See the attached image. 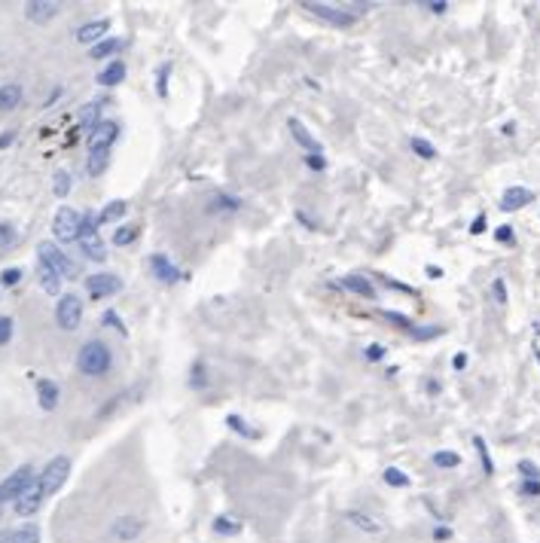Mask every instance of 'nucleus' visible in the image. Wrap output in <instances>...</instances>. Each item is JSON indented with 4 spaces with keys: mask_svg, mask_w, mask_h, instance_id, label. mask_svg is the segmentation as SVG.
Returning a JSON list of instances; mask_svg holds the SVG:
<instances>
[{
    "mask_svg": "<svg viewBox=\"0 0 540 543\" xmlns=\"http://www.w3.org/2000/svg\"><path fill=\"white\" fill-rule=\"evenodd\" d=\"M470 232H473V235H479V232H485V214H479V217H476V220H473V226H470Z\"/></svg>",
    "mask_w": 540,
    "mask_h": 543,
    "instance_id": "864d4df0",
    "label": "nucleus"
},
{
    "mask_svg": "<svg viewBox=\"0 0 540 543\" xmlns=\"http://www.w3.org/2000/svg\"><path fill=\"white\" fill-rule=\"evenodd\" d=\"M86 290H89V297L92 299H104V297H113V293L123 290V281L116 278V275H92V278H86Z\"/></svg>",
    "mask_w": 540,
    "mask_h": 543,
    "instance_id": "1a4fd4ad",
    "label": "nucleus"
},
{
    "mask_svg": "<svg viewBox=\"0 0 540 543\" xmlns=\"http://www.w3.org/2000/svg\"><path fill=\"white\" fill-rule=\"evenodd\" d=\"M119 49H123V40H101L92 46L89 58H107V55H116Z\"/></svg>",
    "mask_w": 540,
    "mask_h": 543,
    "instance_id": "393cba45",
    "label": "nucleus"
},
{
    "mask_svg": "<svg viewBox=\"0 0 540 543\" xmlns=\"http://www.w3.org/2000/svg\"><path fill=\"white\" fill-rule=\"evenodd\" d=\"M125 211H128V205L125 201H110V205L101 211L98 214V220L101 223H113V220H119V217H125Z\"/></svg>",
    "mask_w": 540,
    "mask_h": 543,
    "instance_id": "a878e982",
    "label": "nucleus"
},
{
    "mask_svg": "<svg viewBox=\"0 0 540 543\" xmlns=\"http://www.w3.org/2000/svg\"><path fill=\"white\" fill-rule=\"evenodd\" d=\"M13 132H6V135H0V146H6V144H13Z\"/></svg>",
    "mask_w": 540,
    "mask_h": 543,
    "instance_id": "4d7b16f0",
    "label": "nucleus"
},
{
    "mask_svg": "<svg viewBox=\"0 0 540 543\" xmlns=\"http://www.w3.org/2000/svg\"><path fill=\"white\" fill-rule=\"evenodd\" d=\"M425 6L430 9V13H446V9H448L446 0H437V4H425Z\"/></svg>",
    "mask_w": 540,
    "mask_h": 543,
    "instance_id": "5fc2aeb1",
    "label": "nucleus"
},
{
    "mask_svg": "<svg viewBox=\"0 0 540 543\" xmlns=\"http://www.w3.org/2000/svg\"><path fill=\"white\" fill-rule=\"evenodd\" d=\"M119 137V125L116 123H101L95 132L89 135V153H110V146Z\"/></svg>",
    "mask_w": 540,
    "mask_h": 543,
    "instance_id": "9d476101",
    "label": "nucleus"
},
{
    "mask_svg": "<svg viewBox=\"0 0 540 543\" xmlns=\"http://www.w3.org/2000/svg\"><path fill=\"white\" fill-rule=\"evenodd\" d=\"M494 238H498V242L513 244V226H498V232H494Z\"/></svg>",
    "mask_w": 540,
    "mask_h": 543,
    "instance_id": "3c124183",
    "label": "nucleus"
},
{
    "mask_svg": "<svg viewBox=\"0 0 540 543\" xmlns=\"http://www.w3.org/2000/svg\"><path fill=\"white\" fill-rule=\"evenodd\" d=\"M522 492H525V494H540V482H537V480H525Z\"/></svg>",
    "mask_w": 540,
    "mask_h": 543,
    "instance_id": "603ef678",
    "label": "nucleus"
},
{
    "mask_svg": "<svg viewBox=\"0 0 540 543\" xmlns=\"http://www.w3.org/2000/svg\"><path fill=\"white\" fill-rule=\"evenodd\" d=\"M409 146L415 150V156H421V159H434V156H437L434 144H427L425 137H409Z\"/></svg>",
    "mask_w": 540,
    "mask_h": 543,
    "instance_id": "c756f323",
    "label": "nucleus"
},
{
    "mask_svg": "<svg viewBox=\"0 0 540 543\" xmlns=\"http://www.w3.org/2000/svg\"><path fill=\"white\" fill-rule=\"evenodd\" d=\"M98 113H101V107L98 104H86V107H82V113H80V128H82V132H95V128L101 125L98 123Z\"/></svg>",
    "mask_w": 540,
    "mask_h": 543,
    "instance_id": "b1692460",
    "label": "nucleus"
},
{
    "mask_svg": "<svg viewBox=\"0 0 540 543\" xmlns=\"http://www.w3.org/2000/svg\"><path fill=\"white\" fill-rule=\"evenodd\" d=\"M226 425H229V427H232V430H241V434H247V437H253V434H251V430H247V427H244V421H241V418H238V416H229V418H226Z\"/></svg>",
    "mask_w": 540,
    "mask_h": 543,
    "instance_id": "8fccbe9b",
    "label": "nucleus"
},
{
    "mask_svg": "<svg viewBox=\"0 0 540 543\" xmlns=\"http://www.w3.org/2000/svg\"><path fill=\"white\" fill-rule=\"evenodd\" d=\"M80 226H82V217L73 208H58V214L52 220V232L58 242H77Z\"/></svg>",
    "mask_w": 540,
    "mask_h": 543,
    "instance_id": "423d86ee",
    "label": "nucleus"
},
{
    "mask_svg": "<svg viewBox=\"0 0 540 543\" xmlns=\"http://www.w3.org/2000/svg\"><path fill=\"white\" fill-rule=\"evenodd\" d=\"M110 31V22L107 18H95V22H89V25H82L80 31H77V40L80 43H95V40H101Z\"/></svg>",
    "mask_w": 540,
    "mask_h": 543,
    "instance_id": "6ab92c4d",
    "label": "nucleus"
},
{
    "mask_svg": "<svg viewBox=\"0 0 540 543\" xmlns=\"http://www.w3.org/2000/svg\"><path fill=\"white\" fill-rule=\"evenodd\" d=\"M439 333H443V327H415V330H412V336H415V339H434Z\"/></svg>",
    "mask_w": 540,
    "mask_h": 543,
    "instance_id": "a19ab883",
    "label": "nucleus"
},
{
    "mask_svg": "<svg viewBox=\"0 0 540 543\" xmlns=\"http://www.w3.org/2000/svg\"><path fill=\"white\" fill-rule=\"evenodd\" d=\"M46 498H43V492H40V485H31V489H27L25 494H22V498H18L15 504H13V507H15V513H18V516H34V513L37 510H40V504H43Z\"/></svg>",
    "mask_w": 540,
    "mask_h": 543,
    "instance_id": "ddd939ff",
    "label": "nucleus"
},
{
    "mask_svg": "<svg viewBox=\"0 0 540 543\" xmlns=\"http://www.w3.org/2000/svg\"><path fill=\"white\" fill-rule=\"evenodd\" d=\"M34 482H37V480H34V467H27V464L18 467L15 473H9L6 480L0 482V504H6V501L15 504L27 489H31Z\"/></svg>",
    "mask_w": 540,
    "mask_h": 543,
    "instance_id": "39448f33",
    "label": "nucleus"
},
{
    "mask_svg": "<svg viewBox=\"0 0 540 543\" xmlns=\"http://www.w3.org/2000/svg\"><path fill=\"white\" fill-rule=\"evenodd\" d=\"M384 320H391V324H397V327H403V330H415V324H412V320L406 318V315H397V311H384Z\"/></svg>",
    "mask_w": 540,
    "mask_h": 543,
    "instance_id": "58836bf2",
    "label": "nucleus"
},
{
    "mask_svg": "<svg viewBox=\"0 0 540 543\" xmlns=\"http://www.w3.org/2000/svg\"><path fill=\"white\" fill-rule=\"evenodd\" d=\"M366 361H372V363L384 361V348L382 345H370V348H366Z\"/></svg>",
    "mask_w": 540,
    "mask_h": 543,
    "instance_id": "de8ad7c7",
    "label": "nucleus"
},
{
    "mask_svg": "<svg viewBox=\"0 0 540 543\" xmlns=\"http://www.w3.org/2000/svg\"><path fill=\"white\" fill-rule=\"evenodd\" d=\"M68 473H70V461H68V458H64V455L52 458V461L43 467L40 480H37V485H40V492H43V498H49V494L58 492L61 485L68 482Z\"/></svg>",
    "mask_w": 540,
    "mask_h": 543,
    "instance_id": "7ed1b4c3",
    "label": "nucleus"
},
{
    "mask_svg": "<svg viewBox=\"0 0 540 543\" xmlns=\"http://www.w3.org/2000/svg\"><path fill=\"white\" fill-rule=\"evenodd\" d=\"M18 278H22V269H6L0 275V284H6V287H15Z\"/></svg>",
    "mask_w": 540,
    "mask_h": 543,
    "instance_id": "a18cd8bd",
    "label": "nucleus"
},
{
    "mask_svg": "<svg viewBox=\"0 0 540 543\" xmlns=\"http://www.w3.org/2000/svg\"><path fill=\"white\" fill-rule=\"evenodd\" d=\"M452 366H455V370H464V366H467V357H464V354H455V357H452Z\"/></svg>",
    "mask_w": 540,
    "mask_h": 543,
    "instance_id": "6e6d98bb",
    "label": "nucleus"
},
{
    "mask_svg": "<svg viewBox=\"0 0 540 543\" xmlns=\"http://www.w3.org/2000/svg\"><path fill=\"white\" fill-rule=\"evenodd\" d=\"M37 256H40L43 266H49L52 272H58L61 278H77V272H80L77 263L68 260V254H61L52 242H40V244H37Z\"/></svg>",
    "mask_w": 540,
    "mask_h": 543,
    "instance_id": "20e7f679",
    "label": "nucleus"
},
{
    "mask_svg": "<svg viewBox=\"0 0 540 543\" xmlns=\"http://www.w3.org/2000/svg\"><path fill=\"white\" fill-rule=\"evenodd\" d=\"M98 223L101 220L95 214H82V226H80V251L89 256V260H95V263H104L107 260V251H104V242H101V235H98Z\"/></svg>",
    "mask_w": 540,
    "mask_h": 543,
    "instance_id": "f03ea898",
    "label": "nucleus"
},
{
    "mask_svg": "<svg viewBox=\"0 0 540 543\" xmlns=\"http://www.w3.org/2000/svg\"><path fill=\"white\" fill-rule=\"evenodd\" d=\"M37 275H40V287L46 290V293H52V297H55V293H58L61 290V275L58 272H52L49 269V266H37Z\"/></svg>",
    "mask_w": 540,
    "mask_h": 543,
    "instance_id": "412c9836",
    "label": "nucleus"
},
{
    "mask_svg": "<svg viewBox=\"0 0 540 543\" xmlns=\"http://www.w3.org/2000/svg\"><path fill=\"white\" fill-rule=\"evenodd\" d=\"M348 519H351L354 522V525L357 528H363V531H370V535H379V525H375V522L370 519V516H363V513H348Z\"/></svg>",
    "mask_w": 540,
    "mask_h": 543,
    "instance_id": "473e14b6",
    "label": "nucleus"
},
{
    "mask_svg": "<svg viewBox=\"0 0 540 543\" xmlns=\"http://www.w3.org/2000/svg\"><path fill=\"white\" fill-rule=\"evenodd\" d=\"M214 531H217V535H238V531H241V522H235L229 516H217L214 519Z\"/></svg>",
    "mask_w": 540,
    "mask_h": 543,
    "instance_id": "c85d7f7f",
    "label": "nucleus"
},
{
    "mask_svg": "<svg viewBox=\"0 0 540 543\" xmlns=\"http://www.w3.org/2000/svg\"><path fill=\"white\" fill-rule=\"evenodd\" d=\"M0 543H40V528L37 525L6 528V531H0Z\"/></svg>",
    "mask_w": 540,
    "mask_h": 543,
    "instance_id": "f3484780",
    "label": "nucleus"
},
{
    "mask_svg": "<svg viewBox=\"0 0 540 543\" xmlns=\"http://www.w3.org/2000/svg\"><path fill=\"white\" fill-rule=\"evenodd\" d=\"M473 446H476V452H479V458H482V470L485 473H494V464H491V455H489V446H485V439L482 437H473Z\"/></svg>",
    "mask_w": 540,
    "mask_h": 543,
    "instance_id": "2f4dec72",
    "label": "nucleus"
},
{
    "mask_svg": "<svg viewBox=\"0 0 540 543\" xmlns=\"http://www.w3.org/2000/svg\"><path fill=\"white\" fill-rule=\"evenodd\" d=\"M342 284H345L348 290L360 293L363 299H375V287H372V284L363 278V275H348V278H342Z\"/></svg>",
    "mask_w": 540,
    "mask_h": 543,
    "instance_id": "4be33fe9",
    "label": "nucleus"
},
{
    "mask_svg": "<svg viewBox=\"0 0 540 543\" xmlns=\"http://www.w3.org/2000/svg\"><path fill=\"white\" fill-rule=\"evenodd\" d=\"M104 324L116 327L119 333H125V327H123V320H119V315H116V311H104Z\"/></svg>",
    "mask_w": 540,
    "mask_h": 543,
    "instance_id": "09e8293b",
    "label": "nucleus"
},
{
    "mask_svg": "<svg viewBox=\"0 0 540 543\" xmlns=\"http://www.w3.org/2000/svg\"><path fill=\"white\" fill-rule=\"evenodd\" d=\"M427 275H430V278H439V275H443V269H437V266H427Z\"/></svg>",
    "mask_w": 540,
    "mask_h": 543,
    "instance_id": "13d9d810",
    "label": "nucleus"
},
{
    "mask_svg": "<svg viewBox=\"0 0 540 543\" xmlns=\"http://www.w3.org/2000/svg\"><path fill=\"white\" fill-rule=\"evenodd\" d=\"M384 482L394 485V489H403V485H409V476L400 473L397 467H388V470H384Z\"/></svg>",
    "mask_w": 540,
    "mask_h": 543,
    "instance_id": "72a5a7b5",
    "label": "nucleus"
},
{
    "mask_svg": "<svg viewBox=\"0 0 540 543\" xmlns=\"http://www.w3.org/2000/svg\"><path fill=\"white\" fill-rule=\"evenodd\" d=\"M192 388H205V363H196L192 366Z\"/></svg>",
    "mask_w": 540,
    "mask_h": 543,
    "instance_id": "37998d69",
    "label": "nucleus"
},
{
    "mask_svg": "<svg viewBox=\"0 0 540 543\" xmlns=\"http://www.w3.org/2000/svg\"><path fill=\"white\" fill-rule=\"evenodd\" d=\"M534 201V192L525 189V187H510L507 192H503V199H501V208L503 211H519V208H525Z\"/></svg>",
    "mask_w": 540,
    "mask_h": 543,
    "instance_id": "2eb2a0df",
    "label": "nucleus"
},
{
    "mask_svg": "<svg viewBox=\"0 0 540 543\" xmlns=\"http://www.w3.org/2000/svg\"><path fill=\"white\" fill-rule=\"evenodd\" d=\"M211 208H223V211H238V208H241V201H238V199H229V196H214V201H211Z\"/></svg>",
    "mask_w": 540,
    "mask_h": 543,
    "instance_id": "4c0bfd02",
    "label": "nucleus"
},
{
    "mask_svg": "<svg viewBox=\"0 0 540 543\" xmlns=\"http://www.w3.org/2000/svg\"><path fill=\"white\" fill-rule=\"evenodd\" d=\"M110 348L104 342H98V339H92V342H86L80 348V354H77V366H80V373H86V375H104L110 370Z\"/></svg>",
    "mask_w": 540,
    "mask_h": 543,
    "instance_id": "f257e3e1",
    "label": "nucleus"
},
{
    "mask_svg": "<svg viewBox=\"0 0 540 543\" xmlns=\"http://www.w3.org/2000/svg\"><path fill=\"white\" fill-rule=\"evenodd\" d=\"M144 531V519H137V516H123V519H116L113 522V528H110V535H113L116 540H134L137 535Z\"/></svg>",
    "mask_w": 540,
    "mask_h": 543,
    "instance_id": "4468645a",
    "label": "nucleus"
},
{
    "mask_svg": "<svg viewBox=\"0 0 540 543\" xmlns=\"http://www.w3.org/2000/svg\"><path fill=\"white\" fill-rule=\"evenodd\" d=\"M13 339V320L9 318H0V345H6Z\"/></svg>",
    "mask_w": 540,
    "mask_h": 543,
    "instance_id": "c03bdc74",
    "label": "nucleus"
},
{
    "mask_svg": "<svg viewBox=\"0 0 540 543\" xmlns=\"http://www.w3.org/2000/svg\"><path fill=\"white\" fill-rule=\"evenodd\" d=\"M18 101H22V86L18 82L0 86V110H13V107H18Z\"/></svg>",
    "mask_w": 540,
    "mask_h": 543,
    "instance_id": "5701e85b",
    "label": "nucleus"
},
{
    "mask_svg": "<svg viewBox=\"0 0 540 543\" xmlns=\"http://www.w3.org/2000/svg\"><path fill=\"white\" fill-rule=\"evenodd\" d=\"M55 320H58L61 330H77L80 320H82V302H80V297H73V293L61 297L58 306H55Z\"/></svg>",
    "mask_w": 540,
    "mask_h": 543,
    "instance_id": "0eeeda50",
    "label": "nucleus"
},
{
    "mask_svg": "<svg viewBox=\"0 0 540 543\" xmlns=\"http://www.w3.org/2000/svg\"><path fill=\"white\" fill-rule=\"evenodd\" d=\"M434 464L437 467H458V464H461V458H458V452H437Z\"/></svg>",
    "mask_w": 540,
    "mask_h": 543,
    "instance_id": "e433bc0d",
    "label": "nucleus"
},
{
    "mask_svg": "<svg viewBox=\"0 0 540 543\" xmlns=\"http://www.w3.org/2000/svg\"><path fill=\"white\" fill-rule=\"evenodd\" d=\"M150 269H153V275H156V278H159L162 284H174V281L183 278L180 269H177V266H174L165 254H153V256H150Z\"/></svg>",
    "mask_w": 540,
    "mask_h": 543,
    "instance_id": "f8f14e48",
    "label": "nucleus"
},
{
    "mask_svg": "<svg viewBox=\"0 0 540 543\" xmlns=\"http://www.w3.org/2000/svg\"><path fill=\"white\" fill-rule=\"evenodd\" d=\"M125 80V61H110L104 70L98 73V82L101 86H116V82H123Z\"/></svg>",
    "mask_w": 540,
    "mask_h": 543,
    "instance_id": "aec40b11",
    "label": "nucleus"
},
{
    "mask_svg": "<svg viewBox=\"0 0 540 543\" xmlns=\"http://www.w3.org/2000/svg\"><path fill=\"white\" fill-rule=\"evenodd\" d=\"M306 165H308V168H315V171H324V153H308L306 156Z\"/></svg>",
    "mask_w": 540,
    "mask_h": 543,
    "instance_id": "49530a36",
    "label": "nucleus"
},
{
    "mask_svg": "<svg viewBox=\"0 0 540 543\" xmlns=\"http://www.w3.org/2000/svg\"><path fill=\"white\" fill-rule=\"evenodd\" d=\"M287 128H290L293 141H296L299 146H306L308 153H324V150H320V144L315 141V137H311V132H308V128H306V125L299 123L296 116H290V119H287Z\"/></svg>",
    "mask_w": 540,
    "mask_h": 543,
    "instance_id": "dca6fc26",
    "label": "nucleus"
},
{
    "mask_svg": "<svg viewBox=\"0 0 540 543\" xmlns=\"http://www.w3.org/2000/svg\"><path fill=\"white\" fill-rule=\"evenodd\" d=\"M308 9L311 15H318V18H324V22L329 25H336V27H351L354 25V15L351 13H345V9H339V6H329V4H302Z\"/></svg>",
    "mask_w": 540,
    "mask_h": 543,
    "instance_id": "6e6552de",
    "label": "nucleus"
},
{
    "mask_svg": "<svg viewBox=\"0 0 540 543\" xmlns=\"http://www.w3.org/2000/svg\"><path fill=\"white\" fill-rule=\"evenodd\" d=\"M52 192L58 199H64L70 192V174L68 171H55V177H52Z\"/></svg>",
    "mask_w": 540,
    "mask_h": 543,
    "instance_id": "cd10ccee",
    "label": "nucleus"
},
{
    "mask_svg": "<svg viewBox=\"0 0 540 543\" xmlns=\"http://www.w3.org/2000/svg\"><path fill=\"white\" fill-rule=\"evenodd\" d=\"M107 162H110V153H89V174L92 177H98V174H104V168H107Z\"/></svg>",
    "mask_w": 540,
    "mask_h": 543,
    "instance_id": "bb28decb",
    "label": "nucleus"
},
{
    "mask_svg": "<svg viewBox=\"0 0 540 543\" xmlns=\"http://www.w3.org/2000/svg\"><path fill=\"white\" fill-rule=\"evenodd\" d=\"M37 400H40V406L46 412H52L55 406H58V385L49 382V379H40L37 382Z\"/></svg>",
    "mask_w": 540,
    "mask_h": 543,
    "instance_id": "a211bd4d",
    "label": "nucleus"
},
{
    "mask_svg": "<svg viewBox=\"0 0 540 543\" xmlns=\"http://www.w3.org/2000/svg\"><path fill=\"white\" fill-rule=\"evenodd\" d=\"M15 229L9 226V223H0V251H6V247H13L15 244Z\"/></svg>",
    "mask_w": 540,
    "mask_h": 543,
    "instance_id": "c9c22d12",
    "label": "nucleus"
},
{
    "mask_svg": "<svg viewBox=\"0 0 540 543\" xmlns=\"http://www.w3.org/2000/svg\"><path fill=\"white\" fill-rule=\"evenodd\" d=\"M491 293H494V302H498V306H507V284H503V278H494Z\"/></svg>",
    "mask_w": 540,
    "mask_h": 543,
    "instance_id": "ea45409f",
    "label": "nucleus"
},
{
    "mask_svg": "<svg viewBox=\"0 0 540 543\" xmlns=\"http://www.w3.org/2000/svg\"><path fill=\"white\" fill-rule=\"evenodd\" d=\"M58 4L55 0H31V4H25V15H27V22H37V25H43V22H49V18L58 15Z\"/></svg>",
    "mask_w": 540,
    "mask_h": 543,
    "instance_id": "9b49d317",
    "label": "nucleus"
},
{
    "mask_svg": "<svg viewBox=\"0 0 540 543\" xmlns=\"http://www.w3.org/2000/svg\"><path fill=\"white\" fill-rule=\"evenodd\" d=\"M137 232H141V229H137V226H123V229H116V232H113V244H116V247H125V244H132L134 238H137Z\"/></svg>",
    "mask_w": 540,
    "mask_h": 543,
    "instance_id": "7c9ffc66",
    "label": "nucleus"
},
{
    "mask_svg": "<svg viewBox=\"0 0 540 543\" xmlns=\"http://www.w3.org/2000/svg\"><path fill=\"white\" fill-rule=\"evenodd\" d=\"M168 73H171V64H162L159 77H156V92H159V98H168Z\"/></svg>",
    "mask_w": 540,
    "mask_h": 543,
    "instance_id": "f704fd0d",
    "label": "nucleus"
},
{
    "mask_svg": "<svg viewBox=\"0 0 540 543\" xmlns=\"http://www.w3.org/2000/svg\"><path fill=\"white\" fill-rule=\"evenodd\" d=\"M519 473L525 476V480H540L537 464H531V461H519Z\"/></svg>",
    "mask_w": 540,
    "mask_h": 543,
    "instance_id": "79ce46f5",
    "label": "nucleus"
}]
</instances>
